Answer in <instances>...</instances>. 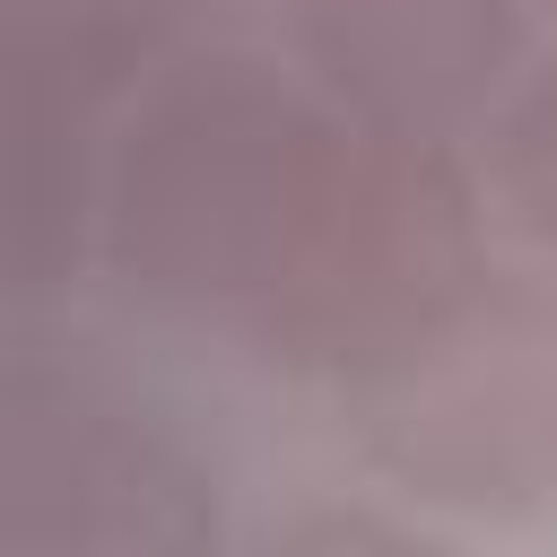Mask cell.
<instances>
[{"mask_svg": "<svg viewBox=\"0 0 557 557\" xmlns=\"http://www.w3.org/2000/svg\"><path fill=\"white\" fill-rule=\"evenodd\" d=\"M479 261V157L357 122L287 52H174L104 139L96 270L113 296L313 392H339Z\"/></svg>", "mask_w": 557, "mask_h": 557, "instance_id": "cell-1", "label": "cell"}, {"mask_svg": "<svg viewBox=\"0 0 557 557\" xmlns=\"http://www.w3.org/2000/svg\"><path fill=\"white\" fill-rule=\"evenodd\" d=\"M322 400L357 461L418 513H557V270L487 252Z\"/></svg>", "mask_w": 557, "mask_h": 557, "instance_id": "cell-2", "label": "cell"}, {"mask_svg": "<svg viewBox=\"0 0 557 557\" xmlns=\"http://www.w3.org/2000/svg\"><path fill=\"white\" fill-rule=\"evenodd\" d=\"M0 557H235L183 409L26 313L0 348Z\"/></svg>", "mask_w": 557, "mask_h": 557, "instance_id": "cell-3", "label": "cell"}, {"mask_svg": "<svg viewBox=\"0 0 557 557\" xmlns=\"http://www.w3.org/2000/svg\"><path fill=\"white\" fill-rule=\"evenodd\" d=\"M191 0H0V270L52 305L96 270V174L122 104L183 52Z\"/></svg>", "mask_w": 557, "mask_h": 557, "instance_id": "cell-4", "label": "cell"}, {"mask_svg": "<svg viewBox=\"0 0 557 557\" xmlns=\"http://www.w3.org/2000/svg\"><path fill=\"white\" fill-rule=\"evenodd\" d=\"M531 0H278L287 61L357 122L479 139L522 78Z\"/></svg>", "mask_w": 557, "mask_h": 557, "instance_id": "cell-5", "label": "cell"}, {"mask_svg": "<svg viewBox=\"0 0 557 557\" xmlns=\"http://www.w3.org/2000/svg\"><path fill=\"white\" fill-rule=\"evenodd\" d=\"M470 157L487 183V218L540 270H557V61H531L513 78V96L496 104V122L479 131Z\"/></svg>", "mask_w": 557, "mask_h": 557, "instance_id": "cell-6", "label": "cell"}, {"mask_svg": "<svg viewBox=\"0 0 557 557\" xmlns=\"http://www.w3.org/2000/svg\"><path fill=\"white\" fill-rule=\"evenodd\" d=\"M235 557H453V548L435 531H418L409 513H392V505L322 496V505H296V513L261 522Z\"/></svg>", "mask_w": 557, "mask_h": 557, "instance_id": "cell-7", "label": "cell"}, {"mask_svg": "<svg viewBox=\"0 0 557 557\" xmlns=\"http://www.w3.org/2000/svg\"><path fill=\"white\" fill-rule=\"evenodd\" d=\"M531 9H548V17H557V0H531Z\"/></svg>", "mask_w": 557, "mask_h": 557, "instance_id": "cell-8", "label": "cell"}]
</instances>
